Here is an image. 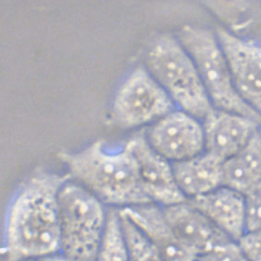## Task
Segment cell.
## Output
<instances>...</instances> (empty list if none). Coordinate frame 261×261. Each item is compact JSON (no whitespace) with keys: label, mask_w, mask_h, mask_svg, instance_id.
I'll list each match as a JSON object with an SVG mask.
<instances>
[{"label":"cell","mask_w":261,"mask_h":261,"mask_svg":"<svg viewBox=\"0 0 261 261\" xmlns=\"http://www.w3.org/2000/svg\"><path fill=\"white\" fill-rule=\"evenodd\" d=\"M68 174L37 171L15 194L6 217L5 261H26L59 253V194Z\"/></svg>","instance_id":"6da1fadb"},{"label":"cell","mask_w":261,"mask_h":261,"mask_svg":"<svg viewBox=\"0 0 261 261\" xmlns=\"http://www.w3.org/2000/svg\"><path fill=\"white\" fill-rule=\"evenodd\" d=\"M259 134H260V138H261V127H260V129H259Z\"/></svg>","instance_id":"603a6c76"},{"label":"cell","mask_w":261,"mask_h":261,"mask_svg":"<svg viewBox=\"0 0 261 261\" xmlns=\"http://www.w3.org/2000/svg\"><path fill=\"white\" fill-rule=\"evenodd\" d=\"M107 212L94 195L68 180L59 194V253L70 261H96Z\"/></svg>","instance_id":"277c9868"},{"label":"cell","mask_w":261,"mask_h":261,"mask_svg":"<svg viewBox=\"0 0 261 261\" xmlns=\"http://www.w3.org/2000/svg\"><path fill=\"white\" fill-rule=\"evenodd\" d=\"M144 134L150 147L172 164L205 151L202 121L178 108L148 126Z\"/></svg>","instance_id":"52a82bcc"},{"label":"cell","mask_w":261,"mask_h":261,"mask_svg":"<svg viewBox=\"0 0 261 261\" xmlns=\"http://www.w3.org/2000/svg\"><path fill=\"white\" fill-rule=\"evenodd\" d=\"M144 67L176 108L202 120L213 109L193 59L177 36L160 34L145 54Z\"/></svg>","instance_id":"3957f363"},{"label":"cell","mask_w":261,"mask_h":261,"mask_svg":"<svg viewBox=\"0 0 261 261\" xmlns=\"http://www.w3.org/2000/svg\"><path fill=\"white\" fill-rule=\"evenodd\" d=\"M223 186L246 196L261 185L259 131L237 154L223 162Z\"/></svg>","instance_id":"9a60e30c"},{"label":"cell","mask_w":261,"mask_h":261,"mask_svg":"<svg viewBox=\"0 0 261 261\" xmlns=\"http://www.w3.org/2000/svg\"><path fill=\"white\" fill-rule=\"evenodd\" d=\"M239 95L261 116V45L219 27L215 32Z\"/></svg>","instance_id":"ba28073f"},{"label":"cell","mask_w":261,"mask_h":261,"mask_svg":"<svg viewBox=\"0 0 261 261\" xmlns=\"http://www.w3.org/2000/svg\"><path fill=\"white\" fill-rule=\"evenodd\" d=\"M176 36L193 59L213 108L248 116L261 124V116L236 89L216 34L203 27L185 25Z\"/></svg>","instance_id":"5b68a950"},{"label":"cell","mask_w":261,"mask_h":261,"mask_svg":"<svg viewBox=\"0 0 261 261\" xmlns=\"http://www.w3.org/2000/svg\"><path fill=\"white\" fill-rule=\"evenodd\" d=\"M198 261H249L236 241L229 240L205 253Z\"/></svg>","instance_id":"d6986e66"},{"label":"cell","mask_w":261,"mask_h":261,"mask_svg":"<svg viewBox=\"0 0 261 261\" xmlns=\"http://www.w3.org/2000/svg\"><path fill=\"white\" fill-rule=\"evenodd\" d=\"M206 9L221 22L236 27L249 10V0H201Z\"/></svg>","instance_id":"ac0fdd59"},{"label":"cell","mask_w":261,"mask_h":261,"mask_svg":"<svg viewBox=\"0 0 261 261\" xmlns=\"http://www.w3.org/2000/svg\"><path fill=\"white\" fill-rule=\"evenodd\" d=\"M119 210L140 229L163 260L198 261V255L176 237L161 206L149 203Z\"/></svg>","instance_id":"8fae6325"},{"label":"cell","mask_w":261,"mask_h":261,"mask_svg":"<svg viewBox=\"0 0 261 261\" xmlns=\"http://www.w3.org/2000/svg\"><path fill=\"white\" fill-rule=\"evenodd\" d=\"M120 214L129 249L130 261H164L140 229L124 216L121 212Z\"/></svg>","instance_id":"e0dca14e"},{"label":"cell","mask_w":261,"mask_h":261,"mask_svg":"<svg viewBox=\"0 0 261 261\" xmlns=\"http://www.w3.org/2000/svg\"><path fill=\"white\" fill-rule=\"evenodd\" d=\"M247 231L261 228V185L245 196Z\"/></svg>","instance_id":"ffe728a7"},{"label":"cell","mask_w":261,"mask_h":261,"mask_svg":"<svg viewBox=\"0 0 261 261\" xmlns=\"http://www.w3.org/2000/svg\"><path fill=\"white\" fill-rule=\"evenodd\" d=\"M127 144L135 156L141 188L150 203L168 207L188 200L176 183L173 164L150 147L144 133L134 136Z\"/></svg>","instance_id":"9c48e42d"},{"label":"cell","mask_w":261,"mask_h":261,"mask_svg":"<svg viewBox=\"0 0 261 261\" xmlns=\"http://www.w3.org/2000/svg\"><path fill=\"white\" fill-rule=\"evenodd\" d=\"M189 201L232 241L237 242L247 232L246 200L243 194L222 186Z\"/></svg>","instance_id":"4fadbf2b"},{"label":"cell","mask_w":261,"mask_h":261,"mask_svg":"<svg viewBox=\"0 0 261 261\" xmlns=\"http://www.w3.org/2000/svg\"><path fill=\"white\" fill-rule=\"evenodd\" d=\"M223 161L207 151L173 164L176 183L188 200L223 186Z\"/></svg>","instance_id":"5bb4252c"},{"label":"cell","mask_w":261,"mask_h":261,"mask_svg":"<svg viewBox=\"0 0 261 261\" xmlns=\"http://www.w3.org/2000/svg\"><path fill=\"white\" fill-rule=\"evenodd\" d=\"M74 182L111 208L150 203L140 184L139 170L130 146L112 152L103 140H96L77 151L58 154Z\"/></svg>","instance_id":"7a4b0ae2"},{"label":"cell","mask_w":261,"mask_h":261,"mask_svg":"<svg viewBox=\"0 0 261 261\" xmlns=\"http://www.w3.org/2000/svg\"><path fill=\"white\" fill-rule=\"evenodd\" d=\"M176 107L147 68H134L116 90L112 121L123 129L150 126Z\"/></svg>","instance_id":"8992f818"},{"label":"cell","mask_w":261,"mask_h":261,"mask_svg":"<svg viewBox=\"0 0 261 261\" xmlns=\"http://www.w3.org/2000/svg\"><path fill=\"white\" fill-rule=\"evenodd\" d=\"M96 261H130L119 208H108L106 228Z\"/></svg>","instance_id":"2e32d148"},{"label":"cell","mask_w":261,"mask_h":261,"mask_svg":"<svg viewBox=\"0 0 261 261\" xmlns=\"http://www.w3.org/2000/svg\"><path fill=\"white\" fill-rule=\"evenodd\" d=\"M26 261H70L68 260L67 257L62 256L60 253L58 254H54V255H50V256H41V257H37V258H33V259H29Z\"/></svg>","instance_id":"7402d4cb"},{"label":"cell","mask_w":261,"mask_h":261,"mask_svg":"<svg viewBox=\"0 0 261 261\" xmlns=\"http://www.w3.org/2000/svg\"><path fill=\"white\" fill-rule=\"evenodd\" d=\"M237 244L248 260L261 261V228L247 231Z\"/></svg>","instance_id":"44dd1931"},{"label":"cell","mask_w":261,"mask_h":261,"mask_svg":"<svg viewBox=\"0 0 261 261\" xmlns=\"http://www.w3.org/2000/svg\"><path fill=\"white\" fill-rule=\"evenodd\" d=\"M162 208L176 237L198 257L231 240L189 200Z\"/></svg>","instance_id":"7c38bea8"},{"label":"cell","mask_w":261,"mask_h":261,"mask_svg":"<svg viewBox=\"0 0 261 261\" xmlns=\"http://www.w3.org/2000/svg\"><path fill=\"white\" fill-rule=\"evenodd\" d=\"M205 151L225 161L242 150L259 131L261 124L248 116L213 108L201 120Z\"/></svg>","instance_id":"30bf717a"}]
</instances>
